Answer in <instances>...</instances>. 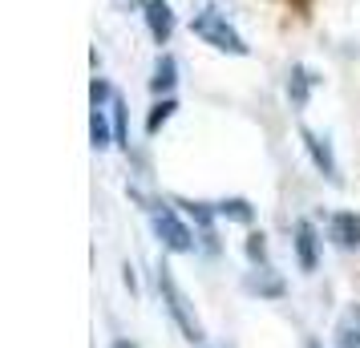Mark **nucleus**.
Returning <instances> with one entry per match:
<instances>
[{"label":"nucleus","instance_id":"1","mask_svg":"<svg viewBox=\"0 0 360 348\" xmlns=\"http://www.w3.org/2000/svg\"><path fill=\"white\" fill-rule=\"evenodd\" d=\"M191 33H195L198 41H207L211 49L231 53V57H247V53H251V45L243 41V33H239L223 13H214V8H202V13L191 17Z\"/></svg>","mask_w":360,"mask_h":348},{"label":"nucleus","instance_id":"2","mask_svg":"<svg viewBox=\"0 0 360 348\" xmlns=\"http://www.w3.org/2000/svg\"><path fill=\"white\" fill-rule=\"evenodd\" d=\"M158 292H162L166 312L174 316V324L182 328V336H186L191 344H198V340H202V324H198V316L191 312V304H186V296H182V288L174 283V276H170V267H158Z\"/></svg>","mask_w":360,"mask_h":348},{"label":"nucleus","instance_id":"3","mask_svg":"<svg viewBox=\"0 0 360 348\" xmlns=\"http://www.w3.org/2000/svg\"><path fill=\"white\" fill-rule=\"evenodd\" d=\"M150 223H154V235H158V243H162L166 251H174V255H191V251H195V235H191V227H186L170 207H154Z\"/></svg>","mask_w":360,"mask_h":348},{"label":"nucleus","instance_id":"4","mask_svg":"<svg viewBox=\"0 0 360 348\" xmlns=\"http://www.w3.org/2000/svg\"><path fill=\"white\" fill-rule=\"evenodd\" d=\"M142 17H146V29L158 45H166L174 37V13L166 0H142Z\"/></svg>","mask_w":360,"mask_h":348},{"label":"nucleus","instance_id":"5","mask_svg":"<svg viewBox=\"0 0 360 348\" xmlns=\"http://www.w3.org/2000/svg\"><path fill=\"white\" fill-rule=\"evenodd\" d=\"M328 235H332V243L344 251L360 247V215L356 211H336L332 223H328Z\"/></svg>","mask_w":360,"mask_h":348},{"label":"nucleus","instance_id":"6","mask_svg":"<svg viewBox=\"0 0 360 348\" xmlns=\"http://www.w3.org/2000/svg\"><path fill=\"white\" fill-rule=\"evenodd\" d=\"M300 138H304V150L311 154L316 170H320V174H328V179H340V174H336V158H332V150H328L324 138H316L311 130H300Z\"/></svg>","mask_w":360,"mask_h":348},{"label":"nucleus","instance_id":"7","mask_svg":"<svg viewBox=\"0 0 360 348\" xmlns=\"http://www.w3.org/2000/svg\"><path fill=\"white\" fill-rule=\"evenodd\" d=\"M295 255L304 271H316V227L311 223H295Z\"/></svg>","mask_w":360,"mask_h":348},{"label":"nucleus","instance_id":"8","mask_svg":"<svg viewBox=\"0 0 360 348\" xmlns=\"http://www.w3.org/2000/svg\"><path fill=\"white\" fill-rule=\"evenodd\" d=\"M174 82H179V61L166 53V57H158V65H154L150 89H154V94H170V89H174Z\"/></svg>","mask_w":360,"mask_h":348},{"label":"nucleus","instance_id":"9","mask_svg":"<svg viewBox=\"0 0 360 348\" xmlns=\"http://www.w3.org/2000/svg\"><path fill=\"white\" fill-rule=\"evenodd\" d=\"M336 340H340V348H360V304L344 312L340 328H336Z\"/></svg>","mask_w":360,"mask_h":348},{"label":"nucleus","instance_id":"10","mask_svg":"<svg viewBox=\"0 0 360 348\" xmlns=\"http://www.w3.org/2000/svg\"><path fill=\"white\" fill-rule=\"evenodd\" d=\"M89 138H94V150H110L117 142L110 134V122H105V110H94L89 114Z\"/></svg>","mask_w":360,"mask_h":348},{"label":"nucleus","instance_id":"11","mask_svg":"<svg viewBox=\"0 0 360 348\" xmlns=\"http://www.w3.org/2000/svg\"><path fill=\"white\" fill-rule=\"evenodd\" d=\"M174 110H179V101H174V98H162V101H158V105L150 110V117H146V134H158V130H162L166 122L174 117Z\"/></svg>","mask_w":360,"mask_h":348},{"label":"nucleus","instance_id":"12","mask_svg":"<svg viewBox=\"0 0 360 348\" xmlns=\"http://www.w3.org/2000/svg\"><path fill=\"white\" fill-rule=\"evenodd\" d=\"M214 211H219V215H227V219H235V223H251V215H255L247 199H223Z\"/></svg>","mask_w":360,"mask_h":348},{"label":"nucleus","instance_id":"13","mask_svg":"<svg viewBox=\"0 0 360 348\" xmlns=\"http://www.w3.org/2000/svg\"><path fill=\"white\" fill-rule=\"evenodd\" d=\"M110 110H114V138H117V146H130V142H126V105H122V98L110 101Z\"/></svg>","mask_w":360,"mask_h":348},{"label":"nucleus","instance_id":"14","mask_svg":"<svg viewBox=\"0 0 360 348\" xmlns=\"http://www.w3.org/2000/svg\"><path fill=\"white\" fill-rule=\"evenodd\" d=\"M292 94H295V101H300V105L308 101V77H304V69H295V85H292Z\"/></svg>","mask_w":360,"mask_h":348},{"label":"nucleus","instance_id":"15","mask_svg":"<svg viewBox=\"0 0 360 348\" xmlns=\"http://www.w3.org/2000/svg\"><path fill=\"white\" fill-rule=\"evenodd\" d=\"M105 98H110V85L98 77V82H94V110H101V101H105Z\"/></svg>","mask_w":360,"mask_h":348},{"label":"nucleus","instance_id":"16","mask_svg":"<svg viewBox=\"0 0 360 348\" xmlns=\"http://www.w3.org/2000/svg\"><path fill=\"white\" fill-rule=\"evenodd\" d=\"M247 251H251V259H263V235H251Z\"/></svg>","mask_w":360,"mask_h":348},{"label":"nucleus","instance_id":"17","mask_svg":"<svg viewBox=\"0 0 360 348\" xmlns=\"http://www.w3.org/2000/svg\"><path fill=\"white\" fill-rule=\"evenodd\" d=\"M114 348H134V344H126V340H117V344Z\"/></svg>","mask_w":360,"mask_h":348}]
</instances>
